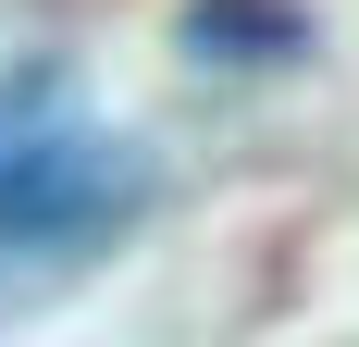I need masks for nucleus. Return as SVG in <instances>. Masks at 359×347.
<instances>
[{
    "mask_svg": "<svg viewBox=\"0 0 359 347\" xmlns=\"http://www.w3.org/2000/svg\"><path fill=\"white\" fill-rule=\"evenodd\" d=\"M186 50L198 63H297L310 50V13L297 0H198L186 13Z\"/></svg>",
    "mask_w": 359,
    "mask_h": 347,
    "instance_id": "f03ea898",
    "label": "nucleus"
},
{
    "mask_svg": "<svg viewBox=\"0 0 359 347\" xmlns=\"http://www.w3.org/2000/svg\"><path fill=\"white\" fill-rule=\"evenodd\" d=\"M137 211V149L111 137H37L0 162V248H100Z\"/></svg>",
    "mask_w": 359,
    "mask_h": 347,
    "instance_id": "f257e3e1",
    "label": "nucleus"
}]
</instances>
